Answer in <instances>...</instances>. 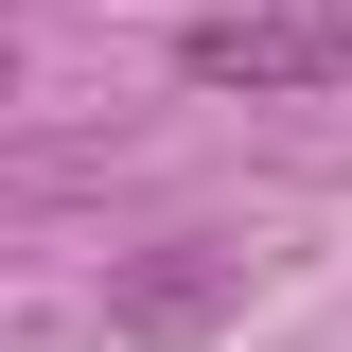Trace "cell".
<instances>
[{
    "instance_id": "cell-1",
    "label": "cell",
    "mask_w": 352,
    "mask_h": 352,
    "mask_svg": "<svg viewBox=\"0 0 352 352\" xmlns=\"http://www.w3.org/2000/svg\"><path fill=\"white\" fill-rule=\"evenodd\" d=\"M176 71L194 88H247V106L352 88V0H212V18H176Z\"/></svg>"
},
{
    "instance_id": "cell-2",
    "label": "cell",
    "mask_w": 352,
    "mask_h": 352,
    "mask_svg": "<svg viewBox=\"0 0 352 352\" xmlns=\"http://www.w3.org/2000/svg\"><path fill=\"white\" fill-rule=\"evenodd\" d=\"M212 317H247V247L229 229H176V247H141L106 282V352H176V335H212Z\"/></svg>"
},
{
    "instance_id": "cell-3",
    "label": "cell",
    "mask_w": 352,
    "mask_h": 352,
    "mask_svg": "<svg viewBox=\"0 0 352 352\" xmlns=\"http://www.w3.org/2000/svg\"><path fill=\"white\" fill-rule=\"evenodd\" d=\"M0 88H18V53H0Z\"/></svg>"
}]
</instances>
